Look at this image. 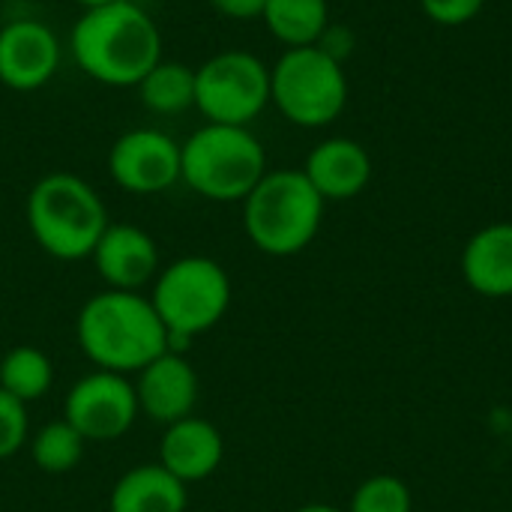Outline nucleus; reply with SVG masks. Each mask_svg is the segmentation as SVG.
<instances>
[{
  "instance_id": "nucleus-1",
  "label": "nucleus",
  "mask_w": 512,
  "mask_h": 512,
  "mask_svg": "<svg viewBox=\"0 0 512 512\" xmlns=\"http://www.w3.org/2000/svg\"><path fill=\"white\" fill-rule=\"evenodd\" d=\"M75 66L105 87H138L162 60V33L135 0L84 9L69 33Z\"/></svg>"
},
{
  "instance_id": "nucleus-2",
  "label": "nucleus",
  "mask_w": 512,
  "mask_h": 512,
  "mask_svg": "<svg viewBox=\"0 0 512 512\" xmlns=\"http://www.w3.org/2000/svg\"><path fill=\"white\" fill-rule=\"evenodd\" d=\"M75 336L96 369L117 375L141 372L171 348L150 297H141V291L108 288L93 294L78 312Z\"/></svg>"
},
{
  "instance_id": "nucleus-3",
  "label": "nucleus",
  "mask_w": 512,
  "mask_h": 512,
  "mask_svg": "<svg viewBox=\"0 0 512 512\" xmlns=\"http://www.w3.org/2000/svg\"><path fill=\"white\" fill-rule=\"evenodd\" d=\"M24 213L36 246L57 261L90 258L111 225L99 192L69 171L39 177L27 195Z\"/></svg>"
},
{
  "instance_id": "nucleus-4",
  "label": "nucleus",
  "mask_w": 512,
  "mask_h": 512,
  "mask_svg": "<svg viewBox=\"0 0 512 512\" xmlns=\"http://www.w3.org/2000/svg\"><path fill=\"white\" fill-rule=\"evenodd\" d=\"M324 198L300 168L267 171L243 198V228L252 246L273 258L300 255L321 231Z\"/></svg>"
},
{
  "instance_id": "nucleus-5",
  "label": "nucleus",
  "mask_w": 512,
  "mask_h": 512,
  "mask_svg": "<svg viewBox=\"0 0 512 512\" xmlns=\"http://www.w3.org/2000/svg\"><path fill=\"white\" fill-rule=\"evenodd\" d=\"M267 174V150L249 126L204 123L180 144V180L207 201H243Z\"/></svg>"
},
{
  "instance_id": "nucleus-6",
  "label": "nucleus",
  "mask_w": 512,
  "mask_h": 512,
  "mask_svg": "<svg viewBox=\"0 0 512 512\" xmlns=\"http://www.w3.org/2000/svg\"><path fill=\"white\" fill-rule=\"evenodd\" d=\"M150 303L168 333L171 351L213 330L231 306V279L225 267L207 255H186L171 261L153 279Z\"/></svg>"
},
{
  "instance_id": "nucleus-7",
  "label": "nucleus",
  "mask_w": 512,
  "mask_h": 512,
  "mask_svg": "<svg viewBox=\"0 0 512 512\" xmlns=\"http://www.w3.org/2000/svg\"><path fill=\"white\" fill-rule=\"evenodd\" d=\"M270 102L300 129L330 126L348 105V75L318 45L285 48L270 66Z\"/></svg>"
},
{
  "instance_id": "nucleus-8",
  "label": "nucleus",
  "mask_w": 512,
  "mask_h": 512,
  "mask_svg": "<svg viewBox=\"0 0 512 512\" xmlns=\"http://www.w3.org/2000/svg\"><path fill=\"white\" fill-rule=\"evenodd\" d=\"M270 105V66L252 51H219L195 66V108L207 123L249 126Z\"/></svg>"
},
{
  "instance_id": "nucleus-9",
  "label": "nucleus",
  "mask_w": 512,
  "mask_h": 512,
  "mask_svg": "<svg viewBox=\"0 0 512 512\" xmlns=\"http://www.w3.org/2000/svg\"><path fill=\"white\" fill-rule=\"evenodd\" d=\"M138 414L135 384L105 369L84 375L63 399V420L84 441H117L132 429Z\"/></svg>"
},
{
  "instance_id": "nucleus-10",
  "label": "nucleus",
  "mask_w": 512,
  "mask_h": 512,
  "mask_svg": "<svg viewBox=\"0 0 512 512\" xmlns=\"http://www.w3.org/2000/svg\"><path fill=\"white\" fill-rule=\"evenodd\" d=\"M108 177L129 195H159L180 183V144L153 126L123 132L108 150Z\"/></svg>"
},
{
  "instance_id": "nucleus-11",
  "label": "nucleus",
  "mask_w": 512,
  "mask_h": 512,
  "mask_svg": "<svg viewBox=\"0 0 512 512\" xmlns=\"http://www.w3.org/2000/svg\"><path fill=\"white\" fill-rule=\"evenodd\" d=\"M63 60L57 33L36 18H12L0 27V84L15 93L45 87Z\"/></svg>"
},
{
  "instance_id": "nucleus-12",
  "label": "nucleus",
  "mask_w": 512,
  "mask_h": 512,
  "mask_svg": "<svg viewBox=\"0 0 512 512\" xmlns=\"http://www.w3.org/2000/svg\"><path fill=\"white\" fill-rule=\"evenodd\" d=\"M135 396L144 417L159 426H171L183 417H192V408L198 402V375L183 351L168 348L138 372Z\"/></svg>"
},
{
  "instance_id": "nucleus-13",
  "label": "nucleus",
  "mask_w": 512,
  "mask_h": 512,
  "mask_svg": "<svg viewBox=\"0 0 512 512\" xmlns=\"http://www.w3.org/2000/svg\"><path fill=\"white\" fill-rule=\"evenodd\" d=\"M90 258L102 282L114 291H141L159 276L156 240L144 228L129 222L108 225Z\"/></svg>"
},
{
  "instance_id": "nucleus-14",
  "label": "nucleus",
  "mask_w": 512,
  "mask_h": 512,
  "mask_svg": "<svg viewBox=\"0 0 512 512\" xmlns=\"http://www.w3.org/2000/svg\"><path fill=\"white\" fill-rule=\"evenodd\" d=\"M324 201H351L372 183V156L354 138H327L315 144L300 168Z\"/></svg>"
},
{
  "instance_id": "nucleus-15",
  "label": "nucleus",
  "mask_w": 512,
  "mask_h": 512,
  "mask_svg": "<svg viewBox=\"0 0 512 512\" xmlns=\"http://www.w3.org/2000/svg\"><path fill=\"white\" fill-rule=\"evenodd\" d=\"M222 456H225L222 432L201 417H183L165 426L159 441V465L186 486L216 474Z\"/></svg>"
},
{
  "instance_id": "nucleus-16",
  "label": "nucleus",
  "mask_w": 512,
  "mask_h": 512,
  "mask_svg": "<svg viewBox=\"0 0 512 512\" xmlns=\"http://www.w3.org/2000/svg\"><path fill=\"white\" fill-rule=\"evenodd\" d=\"M462 276L480 297H512V222L486 225L465 243Z\"/></svg>"
},
{
  "instance_id": "nucleus-17",
  "label": "nucleus",
  "mask_w": 512,
  "mask_h": 512,
  "mask_svg": "<svg viewBox=\"0 0 512 512\" xmlns=\"http://www.w3.org/2000/svg\"><path fill=\"white\" fill-rule=\"evenodd\" d=\"M189 489L159 462L126 471L108 498V512H186Z\"/></svg>"
},
{
  "instance_id": "nucleus-18",
  "label": "nucleus",
  "mask_w": 512,
  "mask_h": 512,
  "mask_svg": "<svg viewBox=\"0 0 512 512\" xmlns=\"http://www.w3.org/2000/svg\"><path fill=\"white\" fill-rule=\"evenodd\" d=\"M270 36H276L285 48L315 45L330 24L327 0H267L261 12Z\"/></svg>"
},
{
  "instance_id": "nucleus-19",
  "label": "nucleus",
  "mask_w": 512,
  "mask_h": 512,
  "mask_svg": "<svg viewBox=\"0 0 512 512\" xmlns=\"http://www.w3.org/2000/svg\"><path fill=\"white\" fill-rule=\"evenodd\" d=\"M138 99L147 111L174 117L189 108H195V69L180 60H159L141 81H138Z\"/></svg>"
},
{
  "instance_id": "nucleus-20",
  "label": "nucleus",
  "mask_w": 512,
  "mask_h": 512,
  "mask_svg": "<svg viewBox=\"0 0 512 512\" xmlns=\"http://www.w3.org/2000/svg\"><path fill=\"white\" fill-rule=\"evenodd\" d=\"M54 384V366L45 351L33 345H18L0 360V390L15 396L18 402L42 399Z\"/></svg>"
},
{
  "instance_id": "nucleus-21",
  "label": "nucleus",
  "mask_w": 512,
  "mask_h": 512,
  "mask_svg": "<svg viewBox=\"0 0 512 512\" xmlns=\"http://www.w3.org/2000/svg\"><path fill=\"white\" fill-rule=\"evenodd\" d=\"M84 444L87 441L66 420H57L36 432V438L30 441V459L45 474H69L72 468H78Z\"/></svg>"
},
{
  "instance_id": "nucleus-22",
  "label": "nucleus",
  "mask_w": 512,
  "mask_h": 512,
  "mask_svg": "<svg viewBox=\"0 0 512 512\" xmlns=\"http://www.w3.org/2000/svg\"><path fill=\"white\" fill-rule=\"evenodd\" d=\"M414 498L405 480L393 474H378L369 477L357 486L351 504L345 512H411Z\"/></svg>"
},
{
  "instance_id": "nucleus-23",
  "label": "nucleus",
  "mask_w": 512,
  "mask_h": 512,
  "mask_svg": "<svg viewBox=\"0 0 512 512\" xmlns=\"http://www.w3.org/2000/svg\"><path fill=\"white\" fill-rule=\"evenodd\" d=\"M27 441V405L0 390V459L15 456Z\"/></svg>"
},
{
  "instance_id": "nucleus-24",
  "label": "nucleus",
  "mask_w": 512,
  "mask_h": 512,
  "mask_svg": "<svg viewBox=\"0 0 512 512\" xmlns=\"http://www.w3.org/2000/svg\"><path fill=\"white\" fill-rule=\"evenodd\" d=\"M486 0H420V9L429 21L441 27H462L483 12Z\"/></svg>"
},
{
  "instance_id": "nucleus-25",
  "label": "nucleus",
  "mask_w": 512,
  "mask_h": 512,
  "mask_svg": "<svg viewBox=\"0 0 512 512\" xmlns=\"http://www.w3.org/2000/svg\"><path fill=\"white\" fill-rule=\"evenodd\" d=\"M324 54H330L333 60L345 63V57L354 51V33L348 27H339V24H327V30L321 33V39L315 42Z\"/></svg>"
},
{
  "instance_id": "nucleus-26",
  "label": "nucleus",
  "mask_w": 512,
  "mask_h": 512,
  "mask_svg": "<svg viewBox=\"0 0 512 512\" xmlns=\"http://www.w3.org/2000/svg\"><path fill=\"white\" fill-rule=\"evenodd\" d=\"M210 6L231 21H252L261 18L267 0H210Z\"/></svg>"
},
{
  "instance_id": "nucleus-27",
  "label": "nucleus",
  "mask_w": 512,
  "mask_h": 512,
  "mask_svg": "<svg viewBox=\"0 0 512 512\" xmlns=\"http://www.w3.org/2000/svg\"><path fill=\"white\" fill-rule=\"evenodd\" d=\"M294 512H345V510H339V507H333V504H306V507H297Z\"/></svg>"
},
{
  "instance_id": "nucleus-28",
  "label": "nucleus",
  "mask_w": 512,
  "mask_h": 512,
  "mask_svg": "<svg viewBox=\"0 0 512 512\" xmlns=\"http://www.w3.org/2000/svg\"><path fill=\"white\" fill-rule=\"evenodd\" d=\"M72 3H78L81 9H96V6H105V3H114V0H72Z\"/></svg>"
}]
</instances>
